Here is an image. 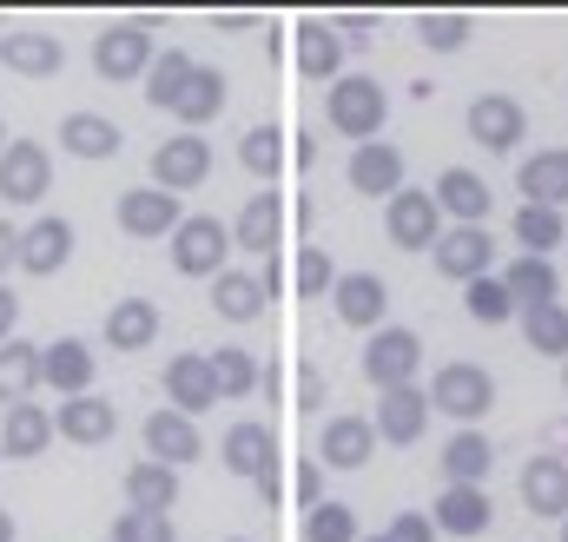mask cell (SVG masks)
Masks as SVG:
<instances>
[{"label":"cell","instance_id":"cell-1","mask_svg":"<svg viewBox=\"0 0 568 542\" xmlns=\"http://www.w3.org/2000/svg\"><path fill=\"white\" fill-rule=\"evenodd\" d=\"M324 120H331V133L371 145V139L384 133V120H390V93L371 73H337L331 80V100H324Z\"/></svg>","mask_w":568,"mask_h":542},{"label":"cell","instance_id":"cell-2","mask_svg":"<svg viewBox=\"0 0 568 542\" xmlns=\"http://www.w3.org/2000/svg\"><path fill=\"white\" fill-rule=\"evenodd\" d=\"M225 259H232V225L212 212H185L172 232V271L179 278H219Z\"/></svg>","mask_w":568,"mask_h":542},{"label":"cell","instance_id":"cell-3","mask_svg":"<svg viewBox=\"0 0 568 542\" xmlns=\"http://www.w3.org/2000/svg\"><path fill=\"white\" fill-rule=\"evenodd\" d=\"M429 410H443V416H456L463 430H476V416H489L496 404V378L483 371V364H443L436 378H429Z\"/></svg>","mask_w":568,"mask_h":542},{"label":"cell","instance_id":"cell-4","mask_svg":"<svg viewBox=\"0 0 568 542\" xmlns=\"http://www.w3.org/2000/svg\"><path fill=\"white\" fill-rule=\"evenodd\" d=\"M417 371H424V338H417L410 324L371 331V344H364V378H371L377 391H404V384H417Z\"/></svg>","mask_w":568,"mask_h":542},{"label":"cell","instance_id":"cell-5","mask_svg":"<svg viewBox=\"0 0 568 542\" xmlns=\"http://www.w3.org/2000/svg\"><path fill=\"white\" fill-rule=\"evenodd\" d=\"M152 27L145 20H113V27H100L93 33V73L100 80H145V67H152Z\"/></svg>","mask_w":568,"mask_h":542},{"label":"cell","instance_id":"cell-6","mask_svg":"<svg viewBox=\"0 0 568 542\" xmlns=\"http://www.w3.org/2000/svg\"><path fill=\"white\" fill-rule=\"evenodd\" d=\"M53 192V152L40 139H7L0 152V199L7 205H40Z\"/></svg>","mask_w":568,"mask_h":542},{"label":"cell","instance_id":"cell-7","mask_svg":"<svg viewBox=\"0 0 568 542\" xmlns=\"http://www.w3.org/2000/svg\"><path fill=\"white\" fill-rule=\"evenodd\" d=\"M205 179H212V145L199 133H172V139L152 145V185L159 192L179 199V192H199Z\"/></svg>","mask_w":568,"mask_h":542},{"label":"cell","instance_id":"cell-8","mask_svg":"<svg viewBox=\"0 0 568 542\" xmlns=\"http://www.w3.org/2000/svg\"><path fill=\"white\" fill-rule=\"evenodd\" d=\"M384 232H390V245H397V252H429V245L443 239V212H436V199H429V192L404 185V192H390V199H384Z\"/></svg>","mask_w":568,"mask_h":542},{"label":"cell","instance_id":"cell-9","mask_svg":"<svg viewBox=\"0 0 568 542\" xmlns=\"http://www.w3.org/2000/svg\"><path fill=\"white\" fill-rule=\"evenodd\" d=\"M429 259H436L443 278L476 284V278H489V265H496V239H489V225H443V239L429 245Z\"/></svg>","mask_w":568,"mask_h":542},{"label":"cell","instance_id":"cell-10","mask_svg":"<svg viewBox=\"0 0 568 542\" xmlns=\"http://www.w3.org/2000/svg\"><path fill=\"white\" fill-rule=\"evenodd\" d=\"M219 463H225L232 476H245V483L278 476V430H272V423H258V416L232 423V430H225V443H219Z\"/></svg>","mask_w":568,"mask_h":542},{"label":"cell","instance_id":"cell-11","mask_svg":"<svg viewBox=\"0 0 568 542\" xmlns=\"http://www.w3.org/2000/svg\"><path fill=\"white\" fill-rule=\"evenodd\" d=\"M469 139H476L483 152H516V145L529 139L523 100H516V93H483V100H469Z\"/></svg>","mask_w":568,"mask_h":542},{"label":"cell","instance_id":"cell-12","mask_svg":"<svg viewBox=\"0 0 568 542\" xmlns=\"http://www.w3.org/2000/svg\"><path fill=\"white\" fill-rule=\"evenodd\" d=\"M496 523V503L483 483H443V496L429 503V530L436 536H483Z\"/></svg>","mask_w":568,"mask_h":542},{"label":"cell","instance_id":"cell-13","mask_svg":"<svg viewBox=\"0 0 568 542\" xmlns=\"http://www.w3.org/2000/svg\"><path fill=\"white\" fill-rule=\"evenodd\" d=\"M113 430H120V404L100 398V391H87V398H60V410H53V436L80 443V450L113 443Z\"/></svg>","mask_w":568,"mask_h":542},{"label":"cell","instance_id":"cell-14","mask_svg":"<svg viewBox=\"0 0 568 542\" xmlns=\"http://www.w3.org/2000/svg\"><path fill=\"white\" fill-rule=\"evenodd\" d=\"M331 304L351 331H384V311H390V284L377 271H344L331 284Z\"/></svg>","mask_w":568,"mask_h":542},{"label":"cell","instance_id":"cell-15","mask_svg":"<svg viewBox=\"0 0 568 542\" xmlns=\"http://www.w3.org/2000/svg\"><path fill=\"white\" fill-rule=\"evenodd\" d=\"M278 245H284V192L278 185H265V192L245 199V212H239V225H232V252H258V259H272Z\"/></svg>","mask_w":568,"mask_h":542},{"label":"cell","instance_id":"cell-16","mask_svg":"<svg viewBox=\"0 0 568 542\" xmlns=\"http://www.w3.org/2000/svg\"><path fill=\"white\" fill-rule=\"evenodd\" d=\"M199 450H205V436H199V423H192V416H179V410H165V404L145 416V463L185 470Z\"/></svg>","mask_w":568,"mask_h":542},{"label":"cell","instance_id":"cell-17","mask_svg":"<svg viewBox=\"0 0 568 542\" xmlns=\"http://www.w3.org/2000/svg\"><path fill=\"white\" fill-rule=\"evenodd\" d=\"M73 259V225L67 219H33L27 232H20V252H13V265L27 271V278H53V271H67Z\"/></svg>","mask_w":568,"mask_h":542},{"label":"cell","instance_id":"cell-18","mask_svg":"<svg viewBox=\"0 0 568 542\" xmlns=\"http://www.w3.org/2000/svg\"><path fill=\"white\" fill-rule=\"evenodd\" d=\"M179 219H185L179 199L159 192V185H133V192H120V232H126V239H172Z\"/></svg>","mask_w":568,"mask_h":542},{"label":"cell","instance_id":"cell-19","mask_svg":"<svg viewBox=\"0 0 568 542\" xmlns=\"http://www.w3.org/2000/svg\"><path fill=\"white\" fill-rule=\"evenodd\" d=\"M344 179H351V192H364V199H390V192H404V152H397L390 139H371V145L351 152Z\"/></svg>","mask_w":568,"mask_h":542},{"label":"cell","instance_id":"cell-20","mask_svg":"<svg viewBox=\"0 0 568 542\" xmlns=\"http://www.w3.org/2000/svg\"><path fill=\"white\" fill-rule=\"evenodd\" d=\"M225 87H232V80H225L219 67H192L185 87H179V100L165 107V113L179 120V133H199L205 120H219V113H225Z\"/></svg>","mask_w":568,"mask_h":542},{"label":"cell","instance_id":"cell-21","mask_svg":"<svg viewBox=\"0 0 568 542\" xmlns=\"http://www.w3.org/2000/svg\"><path fill=\"white\" fill-rule=\"evenodd\" d=\"M371 456H377L371 416H331V423L317 430V463H331V470H364Z\"/></svg>","mask_w":568,"mask_h":542},{"label":"cell","instance_id":"cell-22","mask_svg":"<svg viewBox=\"0 0 568 542\" xmlns=\"http://www.w3.org/2000/svg\"><path fill=\"white\" fill-rule=\"evenodd\" d=\"M212 404H219V391H212L205 351H179V358L165 364V410H179V416L199 423V410H212Z\"/></svg>","mask_w":568,"mask_h":542},{"label":"cell","instance_id":"cell-23","mask_svg":"<svg viewBox=\"0 0 568 542\" xmlns=\"http://www.w3.org/2000/svg\"><path fill=\"white\" fill-rule=\"evenodd\" d=\"M40 384L60 391V398H87V391H93V351H87L80 338L40 344Z\"/></svg>","mask_w":568,"mask_h":542},{"label":"cell","instance_id":"cell-24","mask_svg":"<svg viewBox=\"0 0 568 542\" xmlns=\"http://www.w3.org/2000/svg\"><path fill=\"white\" fill-rule=\"evenodd\" d=\"M0 67L20 73V80H60L67 47H60V33H7L0 40Z\"/></svg>","mask_w":568,"mask_h":542},{"label":"cell","instance_id":"cell-25","mask_svg":"<svg viewBox=\"0 0 568 542\" xmlns=\"http://www.w3.org/2000/svg\"><path fill=\"white\" fill-rule=\"evenodd\" d=\"M377 443H417L429 430V398L417 384H404V391H377Z\"/></svg>","mask_w":568,"mask_h":542},{"label":"cell","instance_id":"cell-26","mask_svg":"<svg viewBox=\"0 0 568 542\" xmlns=\"http://www.w3.org/2000/svg\"><path fill=\"white\" fill-rule=\"evenodd\" d=\"M47 443H53V410L47 404H13L0 416V456H7V463L47 456Z\"/></svg>","mask_w":568,"mask_h":542},{"label":"cell","instance_id":"cell-27","mask_svg":"<svg viewBox=\"0 0 568 542\" xmlns=\"http://www.w3.org/2000/svg\"><path fill=\"white\" fill-rule=\"evenodd\" d=\"M429 199H436V212H443V219H456V225H483L496 192H489L469 165H449V172L436 179V192H429Z\"/></svg>","mask_w":568,"mask_h":542},{"label":"cell","instance_id":"cell-28","mask_svg":"<svg viewBox=\"0 0 568 542\" xmlns=\"http://www.w3.org/2000/svg\"><path fill=\"white\" fill-rule=\"evenodd\" d=\"M503 291H509V304L516 311H542V304H562V271L556 259H516V265L496 278Z\"/></svg>","mask_w":568,"mask_h":542},{"label":"cell","instance_id":"cell-29","mask_svg":"<svg viewBox=\"0 0 568 542\" xmlns=\"http://www.w3.org/2000/svg\"><path fill=\"white\" fill-rule=\"evenodd\" d=\"M529 516H568V463L562 456H529L523 476H516Z\"/></svg>","mask_w":568,"mask_h":542},{"label":"cell","instance_id":"cell-30","mask_svg":"<svg viewBox=\"0 0 568 542\" xmlns=\"http://www.w3.org/2000/svg\"><path fill=\"white\" fill-rule=\"evenodd\" d=\"M516 185L529 192L523 205H549V212H562L568 205V145H542L536 159H523Z\"/></svg>","mask_w":568,"mask_h":542},{"label":"cell","instance_id":"cell-31","mask_svg":"<svg viewBox=\"0 0 568 542\" xmlns=\"http://www.w3.org/2000/svg\"><path fill=\"white\" fill-rule=\"evenodd\" d=\"M152 338H159V304L152 298H113L106 351H152Z\"/></svg>","mask_w":568,"mask_h":542},{"label":"cell","instance_id":"cell-32","mask_svg":"<svg viewBox=\"0 0 568 542\" xmlns=\"http://www.w3.org/2000/svg\"><path fill=\"white\" fill-rule=\"evenodd\" d=\"M212 311L225 318V324H252V318H265V284H258V271H219L212 278Z\"/></svg>","mask_w":568,"mask_h":542},{"label":"cell","instance_id":"cell-33","mask_svg":"<svg viewBox=\"0 0 568 542\" xmlns=\"http://www.w3.org/2000/svg\"><path fill=\"white\" fill-rule=\"evenodd\" d=\"M33 391H40V344L7 338V344H0V410L33 404Z\"/></svg>","mask_w":568,"mask_h":542},{"label":"cell","instance_id":"cell-34","mask_svg":"<svg viewBox=\"0 0 568 542\" xmlns=\"http://www.w3.org/2000/svg\"><path fill=\"white\" fill-rule=\"evenodd\" d=\"M120 145H126V133L106 113H67L60 120V152H73V159H113Z\"/></svg>","mask_w":568,"mask_h":542},{"label":"cell","instance_id":"cell-35","mask_svg":"<svg viewBox=\"0 0 568 542\" xmlns=\"http://www.w3.org/2000/svg\"><path fill=\"white\" fill-rule=\"evenodd\" d=\"M337 67H344V33L331 20H304L297 27V73L304 80H337Z\"/></svg>","mask_w":568,"mask_h":542},{"label":"cell","instance_id":"cell-36","mask_svg":"<svg viewBox=\"0 0 568 542\" xmlns=\"http://www.w3.org/2000/svg\"><path fill=\"white\" fill-rule=\"evenodd\" d=\"M205 371H212L219 404H239V398H252V391H258V364H252V351H239V344L205 351Z\"/></svg>","mask_w":568,"mask_h":542},{"label":"cell","instance_id":"cell-37","mask_svg":"<svg viewBox=\"0 0 568 542\" xmlns=\"http://www.w3.org/2000/svg\"><path fill=\"white\" fill-rule=\"evenodd\" d=\"M172 503H179V470H165V463H133L126 470V510L172 516Z\"/></svg>","mask_w":568,"mask_h":542},{"label":"cell","instance_id":"cell-38","mask_svg":"<svg viewBox=\"0 0 568 542\" xmlns=\"http://www.w3.org/2000/svg\"><path fill=\"white\" fill-rule=\"evenodd\" d=\"M436 463H443V476H449V483H483V476H489V463H496V450H489V436H483V430H456V436L443 443V456H436Z\"/></svg>","mask_w":568,"mask_h":542},{"label":"cell","instance_id":"cell-39","mask_svg":"<svg viewBox=\"0 0 568 542\" xmlns=\"http://www.w3.org/2000/svg\"><path fill=\"white\" fill-rule=\"evenodd\" d=\"M562 239H568L562 212H549V205H523V212H516V245H523V259H549Z\"/></svg>","mask_w":568,"mask_h":542},{"label":"cell","instance_id":"cell-40","mask_svg":"<svg viewBox=\"0 0 568 542\" xmlns=\"http://www.w3.org/2000/svg\"><path fill=\"white\" fill-rule=\"evenodd\" d=\"M199 60L192 53H179V47H165V53H152V67H145V107H172L179 100V87H185V73H192Z\"/></svg>","mask_w":568,"mask_h":542},{"label":"cell","instance_id":"cell-41","mask_svg":"<svg viewBox=\"0 0 568 542\" xmlns=\"http://www.w3.org/2000/svg\"><path fill=\"white\" fill-rule=\"evenodd\" d=\"M523 344H529L536 358H568V304L523 311Z\"/></svg>","mask_w":568,"mask_h":542},{"label":"cell","instance_id":"cell-42","mask_svg":"<svg viewBox=\"0 0 568 542\" xmlns=\"http://www.w3.org/2000/svg\"><path fill=\"white\" fill-rule=\"evenodd\" d=\"M239 165H245L252 179L278 185V172H284V133H278V127H252V133L239 139Z\"/></svg>","mask_w":568,"mask_h":542},{"label":"cell","instance_id":"cell-43","mask_svg":"<svg viewBox=\"0 0 568 542\" xmlns=\"http://www.w3.org/2000/svg\"><path fill=\"white\" fill-rule=\"evenodd\" d=\"M469 33H476L469 13H417V40H424L429 53H463Z\"/></svg>","mask_w":568,"mask_h":542},{"label":"cell","instance_id":"cell-44","mask_svg":"<svg viewBox=\"0 0 568 542\" xmlns=\"http://www.w3.org/2000/svg\"><path fill=\"white\" fill-rule=\"evenodd\" d=\"M463 311H469L476 324H509V318H516V304H509V291H503L496 278H476V284H463Z\"/></svg>","mask_w":568,"mask_h":542},{"label":"cell","instance_id":"cell-45","mask_svg":"<svg viewBox=\"0 0 568 542\" xmlns=\"http://www.w3.org/2000/svg\"><path fill=\"white\" fill-rule=\"evenodd\" d=\"M304 542H357V516L344 503H317L304 516Z\"/></svg>","mask_w":568,"mask_h":542},{"label":"cell","instance_id":"cell-46","mask_svg":"<svg viewBox=\"0 0 568 542\" xmlns=\"http://www.w3.org/2000/svg\"><path fill=\"white\" fill-rule=\"evenodd\" d=\"M113 542H179V536H172V516H152V510H120V516H113Z\"/></svg>","mask_w":568,"mask_h":542},{"label":"cell","instance_id":"cell-47","mask_svg":"<svg viewBox=\"0 0 568 542\" xmlns=\"http://www.w3.org/2000/svg\"><path fill=\"white\" fill-rule=\"evenodd\" d=\"M331 284H337L331 259H324L317 245H304V252H297V298H331Z\"/></svg>","mask_w":568,"mask_h":542},{"label":"cell","instance_id":"cell-48","mask_svg":"<svg viewBox=\"0 0 568 542\" xmlns=\"http://www.w3.org/2000/svg\"><path fill=\"white\" fill-rule=\"evenodd\" d=\"M384 542H436V530H429V516L424 510H404L390 530H384Z\"/></svg>","mask_w":568,"mask_h":542},{"label":"cell","instance_id":"cell-49","mask_svg":"<svg viewBox=\"0 0 568 542\" xmlns=\"http://www.w3.org/2000/svg\"><path fill=\"white\" fill-rule=\"evenodd\" d=\"M13 324H20V298H13V291L0 284V344L13 338Z\"/></svg>","mask_w":568,"mask_h":542},{"label":"cell","instance_id":"cell-50","mask_svg":"<svg viewBox=\"0 0 568 542\" xmlns=\"http://www.w3.org/2000/svg\"><path fill=\"white\" fill-rule=\"evenodd\" d=\"M297 404H304V410L324 404V378H317V371H304V384H297Z\"/></svg>","mask_w":568,"mask_h":542},{"label":"cell","instance_id":"cell-51","mask_svg":"<svg viewBox=\"0 0 568 542\" xmlns=\"http://www.w3.org/2000/svg\"><path fill=\"white\" fill-rule=\"evenodd\" d=\"M13 252H20V232L0 219V278H7V265H13Z\"/></svg>","mask_w":568,"mask_h":542},{"label":"cell","instance_id":"cell-52","mask_svg":"<svg viewBox=\"0 0 568 542\" xmlns=\"http://www.w3.org/2000/svg\"><path fill=\"white\" fill-rule=\"evenodd\" d=\"M0 542H13V516L7 510H0Z\"/></svg>","mask_w":568,"mask_h":542},{"label":"cell","instance_id":"cell-53","mask_svg":"<svg viewBox=\"0 0 568 542\" xmlns=\"http://www.w3.org/2000/svg\"><path fill=\"white\" fill-rule=\"evenodd\" d=\"M0 152H7V120H0Z\"/></svg>","mask_w":568,"mask_h":542},{"label":"cell","instance_id":"cell-54","mask_svg":"<svg viewBox=\"0 0 568 542\" xmlns=\"http://www.w3.org/2000/svg\"><path fill=\"white\" fill-rule=\"evenodd\" d=\"M562 391H568V358H562Z\"/></svg>","mask_w":568,"mask_h":542},{"label":"cell","instance_id":"cell-55","mask_svg":"<svg viewBox=\"0 0 568 542\" xmlns=\"http://www.w3.org/2000/svg\"><path fill=\"white\" fill-rule=\"evenodd\" d=\"M357 542H384V536H357Z\"/></svg>","mask_w":568,"mask_h":542},{"label":"cell","instance_id":"cell-56","mask_svg":"<svg viewBox=\"0 0 568 542\" xmlns=\"http://www.w3.org/2000/svg\"><path fill=\"white\" fill-rule=\"evenodd\" d=\"M225 542H252V536H225Z\"/></svg>","mask_w":568,"mask_h":542},{"label":"cell","instance_id":"cell-57","mask_svg":"<svg viewBox=\"0 0 568 542\" xmlns=\"http://www.w3.org/2000/svg\"><path fill=\"white\" fill-rule=\"evenodd\" d=\"M562 542H568V516H562Z\"/></svg>","mask_w":568,"mask_h":542}]
</instances>
